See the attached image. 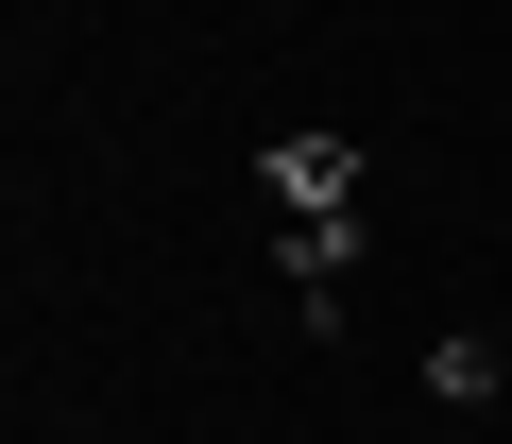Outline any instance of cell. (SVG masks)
I'll list each match as a JSON object with an SVG mask.
<instances>
[{"instance_id":"1","label":"cell","mask_w":512,"mask_h":444,"mask_svg":"<svg viewBox=\"0 0 512 444\" xmlns=\"http://www.w3.org/2000/svg\"><path fill=\"white\" fill-rule=\"evenodd\" d=\"M256 188H274L291 222H308V205H359V137H325V120H308V137H274V154H256Z\"/></svg>"},{"instance_id":"2","label":"cell","mask_w":512,"mask_h":444,"mask_svg":"<svg viewBox=\"0 0 512 444\" xmlns=\"http://www.w3.org/2000/svg\"><path fill=\"white\" fill-rule=\"evenodd\" d=\"M495 376H512V359H495V342H427V393H444V410H478V393H495Z\"/></svg>"}]
</instances>
